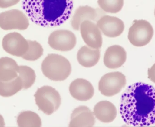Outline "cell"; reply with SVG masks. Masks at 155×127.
<instances>
[{
	"instance_id": "obj_9",
	"label": "cell",
	"mask_w": 155,
	"mask_h": 127,
	"mask_svg": "<svg viewBox=\"0 0 155 127\" xmlns=\"http://www.w3.org/2000/svg\"><path fill=\"white\" fill-rule=\"evenodd\" d=\"M2 45L6 53L19 57L24 55L29 48L28 40L16 32L10 33L5 36Z\"/></svg>"
},
{
	"instance_id": "obj_8",
	"label": "cell",
	"mask_w": 155,
	"mask_h": 127,
	"mask_svg": "<svg viewBox=\"0 0 155 127\" xmlns=\"http://www.w3.org/2000/svg\"><path fill=\"white\" fill-rule=\"evenodd\" d=\"M48 43L49 46L54 50L67 52L75 47L77 43V38L71 31L56 30L50 35Z\"/></svg>"
},
{
	"instance_id": "obj_16",
	"label": "cell",
	"mask_w": 155,
	"mask_h": 127,
	"mask_svg": "<svg viewBox=\"0 0 155 127\" xmlns=\"http://www.w3.org/2000/svg\"><path fill=\"white\" fill-rule=\"evenodd\" d=\"M96 10L88 5L79 6L74 12L71 21L72 27L75 31H79L80 25L85 21H95L97 19Z\"/></svg>"
},
{
	"instance_id": "obj_22",
	"label": "cell",
	"mask_w": 155,
	"mask_h": 127,
	"mask_svg": "<svg viewBox=\"0 0 155 127\" xmlns=\"http://www.w3.org/2000/svg\"><path fill=\"white\" fill-rule=\"evenodd\" d=\"M28 42L29 48L22 57L27 61H36L43 54V48L41 44L36 41L28 40Z\"/></svg>"
},
{
	"instance_id": "obj_1",
	"label": "cell",
	"mask_w": 155,
	"mask_h": 127,
	"mask_svg": "<svg viewBox=\"0 0 155 127\" xmlns=\"http://www.w3.org/2000/svg\"><path fill=\"white\" fill-rule=\"evenodd\" d=\"M119 110L128 125H155V88L141 82L129 86L121 97Z\"/></svg>"
},
{
	"instance_id": "obj_7",
	"label": "cell",
	"mask_w": 155,
	"mask_h": 127,
	"mask_svg": "<svg viewBox=\"0 0 155 127\" xmlns=\"http://www.w3.org/2000/svg\"><path fill=\"white\" fill-rule=\"evenodd\" d=\"M29 25L28 17L20 10L12 9L0 13V27L3 30H25Z\"/></svg>"
},
{
	"instance_id": "obj_15",
	"label": "cell",
	"mask_w": 155,
	"mask_h": 127,
	"mask_svg": "<svg viewBox=\"0 0 155 127\" xmlns=\"http://www.w3.org/2000/svg\"><path fill=\"white\" fill-rule=\"evenodd\" d=\"M93 113L99 121L103 123H109L115 119L117 110L113 103L108 101H102L94 106Z\"/></svg>"
},
{
	"instance_id": "obj_19",
	"label": "cell",
	"mask_w": 155,
	"mask_h": 127,
	"mask_svg": "<svg viewBox=\"0 0 155 127\" xmlns=\"http://www.w3.org/2000/svg\"><path fill=\"white\" fill-rule=\"evenodd\" d=\"M17 123L20 127H40L42 125L41 119L39 115L31 111L21 112L17 117Z\"/></svg>"
},
{
	"instance_id": "obj_21",
	"label": "cell",
	"mask_w": 155,
	"mask_h": 127,
	"mask_svg": "<svg viewBox=\"0 0 155 127\" xmlns=\"http://www.w3.org/2000/svg\"><path fill=\"white\" fill-rule=\"evenodd\" d=\"M23 84V89H27L31 88L35 82L36 79L34 70L27 66H20L18 72Z\"/></svg>"
},
{
	"instance_id": "obj_24",
	"label": "cell",
	"mask_w": 155,
	"mask_h": 127,
	"mask_svg": "<svg viewBox=\"0 0 155 127\" xmlns=\"http://www.w3.org/2000/svg\"><path fill=\"white\" fill-rule=\"evenodd\" d=\"M21 0H0V8H7L18 4Z\"/></svg>"
},
{
	"instance_id": "obj_5",
	"label": "cell",
	"mask_w": 155,
	"mask_h": 127,
	"mask_svg": "<svg viewBox=\"0 0 155 127\" xmlns=\"http://www.w3.org/2000/svg\"><path fill=\"white\" fill-rule=\"evenodd\" d=\"M153 35V28L149 22L144 20H136L129 28L128 39L133 45L142 47L150 43Z\"/></svg>"
},
{
	"instance_id": "obj_6",
	"label": "cell",
	"mask_w": 155,
	"mask_h": 127,
	"mask_svg": "<svg viewBox=\"0 0 155 127\" xmlns=\"http://www.w3.org/2000/svg\"><path fill=\"white\" fill-rule=\"evenodd\" d=\"M124 75L119 72H112L104 75L98 83V89L106 97H112L119 94L126 85Z\"/></svg>"
},
{
	"instance_id": "obj_18",
	"label": "cell",
	"mask_w": 155,
	"mask_h": 127,
	"mask_svg": "<svg viewBox=\"0 0 155 127\" xmlns=\"http://www.w3.org/2000/svg\"><path fill=\"white\" fill-rule=\"evenodd\" d=\"M19 66L9 57L0 58V81L8 82L18 77Z\"/></svg>"
},
{
	"instance_id": "obj_14",
	"label": "cell",
	"mask_w": 155,
	"mask_h": 127,
	"mask_svg": "<svg viewBox=\"0 0 155 127\" xmlns=\"http://www.w3.org/2000/svg\"><path fill=\"white\" fill-rule=\"evenodd\" d=\"M95 123L94 113L85 106L75 108L71 115L69 127H93Z\"/></svg>"
},
{
	"instance_id": "obj_12",
	"label": "cell",
	"mask_w": 155,
	"mask_h": 127,
	"mask_svg": "<svg viewBox=\"0 0 155 127\" xmlns=\"http://www.w3.org/2000/svg\"><path fill=\"white\" fill-rule=\"evenodd\" d=\"M69 91L74 99L80 101L90 100L94 94V89L91 83L84 78L74 80L69 87Z\"/></svg>"
},
{
	"instance_id": "obj_17",
	"label": "cell",
	"mask_w": 155,
	"mask_h": 127,
	"mask_svg": "<svg viewBox=\"0 0 155 127\" xmlns=\"http://www.w3.org/2000/svg\"><path fill=\"white\" fill-rule=\"evenodd\" d=\"M79 63L85 67H91L98 63L100 57L99 49H93L87 46H84L79 49L77 53Z\"/></svg>"
},
{
	"instance_id": "obj_23",
	"label": "cell",
	"mask_w": 155,
	"mask_h": 127,
	"mask_svg": "<svg viewBox=\"0 0 155 127\" xmlns=\"http://www.w3.org/2000/svg\"><path fill=\"white\" fill-rule=\"evenodd\" d=\"M97 4L104 12L110 13H117L122 10L124 0H97Z\"/></svg>"
},
{
	"instance_id": "obj_4",
	"label": "cell",
	"mask_w": 155,
	"mask_h": 127,
	"mask_svg": "<svg viewBox=\"0 0 155 127\" xmlns=\"http://www.w3.org/2000/svg\"><path fill=\"white\" fill-rule=\"evenodd\" d=\"M34 97L35 103L39 109L45 115H52L61 106V95L52 87L44 86L38 88Z\"/></svg>"
},
{
	"instance_id": "obj_20",
	"label": "cell",
	"mask_w": 155,
	"mask_h": 127,
	"mask_svg": "<svg viewBox=\"0 0 155 127\" xmlns=\"http://www.w3.org/2000/svg\"><path fill=\"white\" fill-rule=\"evenodd\" d=\"M23 89L22 82L19 77L8 82L0 81V96L9 97Z\"/></svg>"
},
{
	"instance_id": "obj_2",
	"label": "cell",
	"mask_w": 155,
	"mask_h": 127,
	"mask_svg": "<svg viewBox=\"0 0 155 127\" xmlns=\"http://www.w3.org/2000/svg\"><path fill=\"white\" fill-rule=\"evenodd\" d=\"M22 8L30 20L43 27H55L68 21L73 0H23Z\"/></svg>"
},
{
	"instance_id": "obj_27",
	"label": "cell",
	"mask_w": 155,
	"mask_h": 127,
	"mask_svg": "<svg viewBox=\"0 0 155 127\" xmlns=\"http://www.w3.org/2000/svg\"></svg>"
},
{
	"instance_id": "obj_11",
	"label": "cell",
	"mask_w": 155,
	"mask_h": 127,
	"mask_svg": "<svg viewBox=\"0 0 155 127\" xmlns=\"http://www.w3.org/2000/svg\"><path fill=\"white\" fill-rule=\"evenodd\" d=\"M101 33L111 38L120 36L125 29L124 22L115 16L104 15L102 16L97 22Z\"/></svg>"
},
{
	"instance_id": "obj_13",
	"label": "cell",
	"mask_w": 155,
	"mask_h": 127,
	"mask_svg": "<svg viewBox=\"0 0 155 127\" xmlns=\"http://www.w3.org/2000/svg\"><path fill=\"white\" fill-rule=\"evenodd\" d=\"M127 60V53L121 46H109L106 50L104 55V63L109 69H117L122 67Z\"/></svg>"
},
{
	"instance_id": "obj_10",
	"label": "cell",
	"mask_w": 155,
	"mask_h": 127,
	"mask_svg": "<svg viewBox=\"0 0 155 127\" xmlns=\"http://www.w3.org/2000/svg\"><path fill=\"white\" fill-rule=\"evenodd\" d=\"M79 30L87 46L93 49H100L102 47V33L97 24L92 21H84L80 25Z\"/></svg>"
},
{
	"instance_id": "obj_3",
	"label": "cell",
	"mask_w": 155,
	"mask_h": 127,
	"mask_svg": "<svg viewBox=\"0 0 155 127\" xmlns=\"http://www.w3.org/2000/svg\"><path fill=\"white\" fill-rule=\"evenodd\" d=\"M41 70L45 76L50 80L63 81L71 75V66L69 60L63 56L50 54L43 61Z\"/></svg>"
},
{
	"instance_id": "obj_25",
	"label": "cell",
	"mask_w": 155,
	"mask_h": 127,
	"mask_svg": "<svg viewBox=\"0 0 155 127\" xmlns=\"http://www.w3.org/2000/svg\"><path fill=\"white\" fill-rule=\"evenodd\" d=\"M148 78L152 82L155 83V63L148 70Z\"/></svg>"
},
{
	"instance_id": "obj_26",
	"label": "cell",
	"mask_w": 155,
	"mask_h": 127,
	"mask_svg": "<svg viewBox=\"0 0 155 127\" xmlns=\"http://www.w3.org/2000/svg\"><path fill=\"white\" fill-rule=\"evenodd\" d=\"M5 123L4 119L2 116L0 115V127H5Z\"/></svg>"
}]
</instances>
